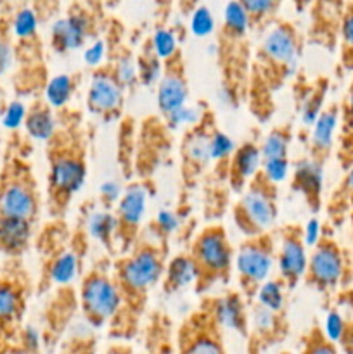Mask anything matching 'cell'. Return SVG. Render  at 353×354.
<instances>
[{"label":"cell","mask_w":353,"mask_h":354,"mask_svg":"<svg viewBox=\"0 0 353 354\" xmlns=\"http://www.w3.org/2000/svg\"><path fill=\"white\" fill-rule=\"evenodd\" d=\"M48 206L59 216L68 209L69 201L80 192L87 178L85 147L76 140H66L64 131L55 130L48 140Z\"/></svg>","instance_id":"1"},{"label":"cell","mask_w":353,"mask_h":354,"mask_svg":"<svg viewBox=\"0 0 353 354\" xmlns=\"http://www.w3.org/2000/svg\"><path fill=\"white\" fill-rule=\"evenodd\" d=\"M301 45L298 31L289 21H280L269 28L256 52L255 82L260 80V95H270L298 69Z\"/></svg>","instance_id":"2"},{"label":"cell","mask_w":353,"mask_h":354,"mask_svg":"<svg viewBox=\"0 0 353 354\" xmlns=\"http://www.w3.org/2000/svg\"><path fill=\"white\" fill-rule=\"evenodd\" d=\"M37 182L26 156L19 145L10 142L0 169V220H17L33 223L38 216Z\"/></svg>","instance_id":"3"},{"label":"cell","mask_w":353,"mask_h":354,"mask_svg":"<svg viewBox=\"0 0 353 354\" xmlns=\"http://www.w3.org/2000/svg\"><path fill=\"white\" fill-rule=\"evenodd\" d=\"M38 23L40 17L33 7L16 6L12 17V37L14 61L17 68L14 73L12 86L17 95H35L47 86L38 38Z\"/></svg>","instance_id":"4"},{"label":"cell","mask_w":353,"mask_h":354,"mask_svg":"<svg viewBox=\"0 0 353 354\" xmlns=\"http://www.w3.org/2000/svg\"><path fill=\"white\" fill-rule=\"evenodd\" d=\"M165 272L161 249L152 244L134 248L128 256L121 258L114 266V282L121 292V304L127 301L130 310L141 311L147 290L161 279ZM120 313V311H118Z\"/></svg>","instance_id":"5"},{"label":"cell","mask_w":353,"mask_h":354,"mask_svg":"<svg viewBox=\"0 0 353 354\" xmlns=\"http://www.w3.org/2000/svg\"><path fill=\"white\" fill-rule=\"evenodd\" d=\"M28 294L26 273L17 259L0 263V354L10 351L24 328Z\"/></svg>","instance_id":"6"},{"label":"cell","mask_w":353,"mask_h":354,"mask_svg":"<svg viewBox=\"0 0 353 354\" xmlns=\"http://www.w3.org/2000/svg\"><path fill=\"white\" fill-rule=\"evenodd\" d=\"M190 259L196 268V292H204L217 282H228L232 270V245L220 225L204 228L192 242Z\"/></svg>","instance_id":"7"},{"label":"cell","mask_w":353,"mask_h":354,"mask_svg":"<svg viewBox=\"0 0 353 354\" xmlns=\"http://www.w3.org/2000/svg\"><path fill=\"white\" fill-rule=\"evenodd\" d=\"M234 221L246 237L266 234L277 218V185L260 169L246 185L232 209Z\"/></svg>","instance_id":"8"},{"label":"cell","mask_w":353,"mask_h":354,"mask_svg":"<svg viewBox=\"0 0 353 354\" xmlns=\"http://www.w3.org/2000/svg\"><path fill=\"white\" fill-rule=\"evenodd\" d=\"M273 259L275 241L269 232L256 237H246V241L239 245L235 254V270L248 304L255 303L260 287L269 280Z\"/></svg>","instance_id":"9"},{"label":"cell","mask_w":353,"mask_h":354,"mask_svg":"<svg viewBox=\"0 0 353 354\" xmlns=\"http://www.w3.org/2000/svg\"><path fill=\"white\" fill-rule=\"evenodd\" d=\"M83 320L96 330L114 320L121 310V292L114 277H109L102 270H92L83 279L80 290Z\"/></svg>","instance_id":"10"},{"label":"cell","mask_w":353,"mask_h":354,"mask_svg":"<svg viewBox=\"0 0 353 354\" xmlns=\"http://www.w3.org/2000/svg\"><path fill=\"white\" fill-rule=\"evenodd\" d=\"M346 261L343 249L331 234H324L308 254L305 282L318 292H332L338 287H346Z\"/></svg>","instance_id":"11"},{"label":"cell","mask_w":353,"mask_h":354,"mask_svg":"<svg viewBox=\"0 0 353 354\" xmlns=\"http://www.w3.org/2000/svg\"><path fill=\"white\" fill-rule=\"evenodd\" d=\"M179 354H227L221 327L208 306L194 313L180 328Z\"/></svg>","instance_id":"12"},{"label":"cell","mask_w":353,"mask_h":354,"mask_svg":"<svg viewBox=\"0 0 353 354\" xmlns=\"http://www.w3.org/2000/svg\"><path fill=\"white\" fill-rule=\"evenodd\" d=\"M125 88L118 82L113 64L99 66L92 73L89 92H87V106L92 114L102 118L104 121H113L120 116L123 109Z\"/></svg>","instance_id":"13"},{"label":"cell","mask_w":353,"mask_h":354,"mask_svg":"<svg viewBox=\"0 0 353 354\" xmlns=\"http://www.w3.org/2000/svg\"><path fill=\"white\" fill-rule=\"evenodd\" d=\"M215 131L217 128H215L213 114L210 111L203 113L201 120L187 130L182 142V165L185 183L196 180L197 175H201L210 165L211 138H213Z\"/></svg>","instance_id":"14"},{"label":"cell","mask_w":353,"mask_h":354,"mask_svg":"<svg viewBox=\"0 0 353 354\" xmlns=\"http://www.w3.org/2000/svg\"><path fill=\"white\" fill-rule=\"evenodd\" d=\"M145 203H147V189L145 183L135 182L130 183L121 194L116 204V241L121 242V251H130L132 245L137 239L138 227L145 213Z\"/></svg>","instance_id":"15"},{"label":"cell","mask_w":353,"mask_h":354,"mask_svg":"<svg viewBox=\"0 0 353 354\" xmlns=\"http://www.w3.org/2000/svg\"><path fill=\"white\" fill-rule=\"evenodd\" d=\"M277 266L280 282L293 289L307 273L308 252L303 239V228L300 225H289L280 232V244L277 249Z\"/></svg>","instance_id":"16"},{"label":"cell","mask_w":353,"mask_h":354,"mask_svg":"<svg viewBox=\"0 0 353 354\" xmlns=\"http://www.w3.org/2000/svg\"><path fill=\"white\" fill-rule=\"evenodd\" d=\"M93 14L85 6H73L64 17L54 21L51 28V44L55 52L75 50L87 38L93 37Z\"/></svg>","instance_id":"17"},{"label":"cell","mask_w":353,"mask_h":354,"mask_svg":"<svg viewBox=\"0 0 353 354\" xmlns=\"http://www.w3.org/2000/svg\"><path fill=\"white\" fill-rule=\"evenodd\" d=\"M189 86H187L185 69H183L180 48L173 57L165 61V69L158 82V107L163 116H170L175 111L187 106Z\"/></svg>","instance_id":"18"},{"label":"cell","mask_w":353,"mask_h":354,"mask_svg":"<svg viewBox=\"0 0 353 354\" xmlns=\"http://www.w3.org/2000/svg\"><path fill=\"white\" fill-rule=\"evenodd\" d=\"M249 324L251 327L248 328V354H265L270 346L277 344L286 337L287 325L284 320V313H272L258 303L251 304Z\"/></svg>","instance_id":"19"},{"label":"cell","mask_w":353,"mask_h":354,"mask_svg":"<svg viewBox=\"0 0 353 354\" xmlns=\"http://www.w3.org/2000/svg\"><path fill=\"white\" fill-rule=\"evenodd\" d=\"M293 190L300 192L307 201L311 213H318L322 206V187H324V165L308 158L298 159L294 162Z\"/></svg>","instance_id":"20"},{"label":"cell","mask_w":353,"mask_h":354,"mask_svg":"<svg viewBox=\"0 0 353 354\" xmlns=\"http://www.w3.org/2000/svg\"><path fill=\"white\" fill-rule=\"evenodd\" d=\"M339 128V102L329 104L318 114L310 135V158L325 165L334 145V135Z\"/></svg>","instance_id":"21"},{"label":"cell","mask_w":353,"mask_h":354,"mask_svg":"<svg viewBox=\"0 0 353 354\" xmlns=\"http://www.w3.org/2000/svg\"><path fill=\"white\" fill-rule=\"evenodd\" d=\"M260 169H262V152L255 142L248 140L235 147L228 162V183L232 190L242 194V190L255 178Z\"/></svg>","instance_id":"22"},{"label":"cell","mask_w":353,"mask_h":354,"mask_svg":"<svg viewBox=\"0 0 353 354\" xmlns=\"http://www.w3.org/2000/svg\"><path fill=\"white\" fill-rule=\"evenodd\" d=\"M208 308H210L215 322L221 328H230L244 337L248 335V311H246L244 301L237 292H228L225 296L215 297L213 301H210Z\"/></svg>","instance_id":"23"},{"label":"cell","mask_w":353,"mask_h":354,"mask_svg":"<svg viewBox=\"0 0 353 354\" xmlns=\"http://www.w3.org/2000/svg\"><path fill=\"white\" fill-rule=\"evenodd\" d=\"M33 223L17 220H0V256L19 259L30 248Z\"/></svg>","instance_id":"24"},{"label":"cell","mask_w":353,"mask_h":354,"mask_svg":"<svg viewBox=\"0 0 353 354\" xmlns=\"http://www.w3.org/2000/svg\"><path fill=\"white\" fill-rule=\"evenodd\" d=\"M23 123L26 133L35 140L48 142L57 130V120L52 113V107L45 102V99L42 100L38 97H35L33 102L26 107Z\"/></svg>","instance_id":"25"},{"label":"cell","mask_w":353,"mask_h":354,"mask_svg":"<svg viewBox=\"0 0 353 354\" xmlns=\"http://www.w3.org/2000/svg\"><path fill=\"white\" fill-rule=\"evenodd\" d=\"M339 162L348 171L353 168V80L339 104Z\"/></svg>","instance_id":"26"},{"label":"cell","mask_w":353,"mask_h":354,"mask_svg":"<svg viewBox=\"0 0 353 354\" xmlns=\"http://www.w3.org/2000/svg\"><path fill=\"white\" fill-rule=\"evenodd\" d=\"M196 268L189 254H179L168 263L165 273V290L176 292L183 287L194 283L196 286Z\"/></svg>","instance_id":"27"},{"label":"cell","mask_w":353,"mask_h":354,"mask_svg":"<svg viewBox=\"0 0 353 354\" xmlns=\"http://www.w3.org/2000/svg\"><path fill=\"white\" fill-rule=\"evenodd\" d=\"M14 10H16V6L12 3L0 6V78L9 71L14 62Z\"/></svg>","instance_id":"28"},{"label":"cell","mask_w":353,"mask_h":354,"mask_svg":"<svg viewBox=\"0 0 353 354\" xmlns=\"http://www.w3.org/2000/svg\"><path fill=\"white\" fill-rule=\"evenodd\" d=\"M66 341L61 354H96V339L93 328L87 324H75L66 332Z\"/></svg>","instance_id":"29"},{"label":"cell","mask_w":353,"mask_h":354,"mask_svg":"<svg viewBox=\"0 0 353 354\" xmlns=\"http://www.w3.org/2000/svg\"><path fill=\"white\" fill-rule=\"evenodd\" d=\"M87 232L90 237L99 241L106 248L113 249V242L116 241V220L111 211H93L87 220Z\"/></svg>","instance_id":"30"},{"label":"cell","mask_w":353,"mask_h":354,"mask_svg":"<svg viewBox=\"0 0 353 354\" xmlns=\"http://www.w3.org/2000/svg\"><path fill=\"white\" fill-rule=\"evenodd\" d=\"M291 144V127H277L270 131L263 140L260 152H262V165L277 159H287V151Z\"/></svg>","instance_id":"31"},{"label":"cell","mask_w":353,"mask_h":354,"mask_svg":"<svg viewBox=\"0 0 353 354\" xmlns=\"http://www.w3.org/2000/svg\"><path fill=\"white\" fill-rule=\"evenodd\" d=\"M327 78H318L317 83H314V86L308 90L307 97H305L303 100V106H301V120H303V123L307 124V127H314L318 114L324 109V100L325 95H327Z\"/></svg>","instance_id":"32"},{"label":"cell","mask_w":353,"mask_h":354,"mask_svg":"<svg viewBox=\"0 0 353 354\" xmlns=\"http://www.w3.org/2000/svg\"><path fill=\"white\" fill-rule=\"evenodd\" d=\"M76 272H78V259L73 254L71 251H66L62 254H57L51 263L47 265V272H45V279L48 282L61 283V286H66V283L71 282L76 277Z\"/></svg>","instance_id":"33"},{"label":"cell","mask_w":353,"mask_h":354,"mask_svg":"<svg viewBox=\"0 0 353 354\" xmlns=\"http://www.w3.org/2000/svg\"><path fill=\"white\" fill-rule=\"evenodd\" d=\"M339 45H341V66L353 73V2L345 3L339 24Z\"/></svg>","instance_id":"34"},{"label":"cell","mask_w":353,"mask_h":354,"mask_svg":"<svg viewBox=\"0 0 353 354\" xmlns=\"http://www.w3.org/2000/svg\"><path fill=\"white\" fill-rule=\"evenodd\" d=\"M137 78L142 85H152L161 78V59L156 55L151 40L145 44L137 57Z\"/></svg>","instance_id":"35"},{"label":"cell","mask_w":353,"mask_h":354,"mask_svg":"<svg viewBox=\"0 0 353 354\" xmlns=\"http://www.w3.org/2000/svg\"><path fill=\"white\" fill-rule=\"evenodd\" d=\"M45 102L51 107H62L75 92V80L71 75H57L48 80L45 86Z\"/></svg>","instance_id":"36"},{"label":"cell","mask_w":353,"mask_h":354,"mask_svg":"<svg viewBox=\"0 0 353 354\" xmlns=\"http://www.w3.org/2000/svg\"><path fill=\"white\" fill-rule=\"evenodd\" d=\"M248 14V23L251 30H256V26H266L273 19V14L279 9V2L272 0H244L241 2Z\"/></svg>","instance_id":"37"},{"label":"cell","mask_w":353,"mask_h":354,"mask_svg":"<svg viewBox=\"0 0 353 354\" xmlns=\"http://www.w3.org/2000/svg\"><path fill=\"white\" fill-rule=\"evenodd\" d=\"M256 303L277 315L284 313V283L280 280H266L256 294Z\"/></svg>","instance_id":"38"},{"label":"cell","mask_w":353,"mask_h":354,"mask_svg":"<svg viewBox=\"0 0 353 354\" xmlns=\"http://www.w3.org/2000/svg\"><path fill=\"white\" fill-rule=\"evenodd\" d=\"M300 354H339V348L332 341H329L322 327L315 325L303 337Z\"/></svg>","instance_id":"39"},{"label":"cell","mask_w":353,"mask_h":354,"mask_svg":"<svg viewBox=\"0 0 353 354\" xmlns=\"http://www.w3.org/2000/svg\"><path fill=\"white\" fill-rule=\"evenodd\" d=\"M151 44L156 55H158L161 61H168V59L173 57V55L176 54V50H179L175 35H173V31H170L168 28H159V30H156L151 38Z\"/></svg>","instance_id":"40"},{"label":"cell","mask_w":353,"mask_h":354,"mask_svg":"<svg viewBox=\"0 0 353 354\" xmlns=\"http://www.w3.org/2000/svg\"><path fill=\"white\" fill-rule=\"evenodd\" d=\"M40 346L42 334L38 332V328L31 327V325H24L19 339L7 354H40Z\"/></svg>","instance_id":"41"},{"label":"cell","mask_w":353,"mask_h":354,"mask_svg":"<svg viewBox=\"0 0 353 354\" xmlns=\"http://www.w3.org/2000/svg\"><path fill=\"white\" fill-rule=\"evenodd\" d=\"M235 151V144L227 133L217 130L215 131L213 138H211V161L225 162L228 165L230 162L232 154Z\"/></svg>","instance_id":"42"},{"label":"cell","mask_w":353,"mask_h":354,"mask_svg":"<svg viewBox=\"0 0 353 354\" xmlns=\"http://www.w3.org/2000/svg\"><path fill=\"white\" fill-rule=\"evenodd\" d=\"M215 30V17L208 6H197L190 16V31L196 37H206Z\"/></svg>","instance_id":"43"},{"label":"cell","mask_w":353,"mask_h":354,"mask_svg":"<svg viewBox=\"0 0 353 354\" xmlns=\"http://www.w3.org/2000/svg\"><path fill=\"white\" fill-rule=\"evenodd\" d=\"M262 171L272 183H280L289 175V159H277L262 165Z\"/></svg>","instance_id":"44"},{"label":"cell","mask_w":353,"mask_h":354,"mask_svg":"<svg viewBox=\"0 0 353 354\" xmlns=\"http://www.w3.org/2000/svg\"><path fill=\"white\" fill-rule=\"evenodd\" d=\"M154 221L158 227V235L173 234L179 228V216L172 211H159Z\"/></svg>","instance_id":"45"},{"label":"cell","mask_w":353,"mask_h":354,"mask_svg":"<svg viewBox=\"0 0 353 354\" xmlns=\"http://www.w3.org/2000/svg\"><path fill=\"white\" fill-rule=\"evenodd\" d=\"M121 197V187L120 183L114 182V180H106V182L100 185V201L106 206V211H109V206L113 203H118Z\"/></svg>","instance_id":"46"},{"label":"cell","mask_w":353,"mask_h":354,"mask_svg":"<svg viewBox=\"0 0 353 354\" xmlns=\"http://www.w3.org/2000/svg\"><path fill=\"white\" fill-rule=\"evenodd\" d=\"M24 114H26V107L21 102H12L9 106V109L6 111V116H3V124L10 130H16L19 128V124L24 121Z\"/></svg>","instance_id":"47"},{"label":"cell","mask_w":353,"mask_h":354,"mask_svg":"<svg viewBox=\"0 0 353 354\" xmlns=\"http://www.w3.org/2000/svg\"><path fill=\"white\" fill-rule=\"evenodd\" d=\"M104 55H106V45H104L102 40H96L93 44L89 45V48L83 54V59L89 66L92 68H99V64L102 62Z\"/></svg>","instance_id":"48"},{"label":"cell","mask_w":353,"mask_h":354,"mask_svg":"<svg viewBox=\"0 0 353 354\" xmlns=\"http://www.w3.org/2000/svg\"><path fill=\"white\" fill-rule=\"evenodd\" d=\"M320 237H322L320 221H318L315 216L310 218L307 223V227L303 228V239H305V244H307V248H314Z\"/></svg>","instance_id":"49"},{"label":"cell","mask_w":353,"mask_h":354,"mask_svg":"<svg viewBox=\"0 0 353 354\" xmlns=\"http://www.w3.org/2000/svg\"><path fill=\"white\" fill-rule=\"evenodd\" d=\"M104 354H132V348L127 344H113Z\"/></svg>","instance_id":"50"},{"label":"cell","mask_w":353,"mask_h":354,"mask_svg":"<svg viewBox=\"0 0 353 354\" xmlns=\"http://www.w3.org/2000/svg\"><path fill=\"white\" fill-rule=\"evenodd\" d=\"M350 214H352V221H353V197H352V207H350Z\"/></svg>","instance_id":"51"}]
</instances>
